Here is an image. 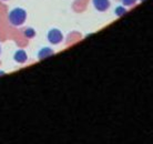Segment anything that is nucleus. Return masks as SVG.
Returning a JSON list of instances; mask_svg holds the SVG:
<instances>
[{"instance_id":"1","label":"nucleus","mask_w":153,"mask_h":144,"mask_svg":"<svg viewBox=\"0 0 153 144\" xmlns=\"http://www.w3.org/2000/svg\"><path fill=\"white\" fill-rule=\"evenodd\" d=\"M8 19H9V22L11 23L12 26H21L27 19V12H26V10H23L22 8H15L13 10L9 12Z\"/></svg>"},{"instance_id":"2","label":"nucleus","mask_w":153,"mask_h":144,"mask_svg":"<svg viewBox=\"0 0 153 144\" xmlns=\"http://www.w3.org/2000/svg\"><path fill=\"white\" fill-rule=\"evenodd\" d=\"M48 41L52 45H59L60 42H62L63 40V34L59 29H51V30L48 32Z\"/></svg>"},{"instance_id":"3","label":"nucleus","mask_w":153,"mask_h":144,"mask_svg":"<svg viewBox=\"0 0 153 144\" xmlns=\"http://www.w3.org/2000/svg\"><path fill=\"white\" fill-rule=\"evenodd\" d=\"M92 4L98 11L104 12L110 7V0H92Z\"/></svg>"},{"instance_id":"4","label":"nucleus","mask_w":153,"mask_h":144,"mask_svg":"<svg viewBox=\"0 0 153 144\" xmlns=\"http://www.w3.org/2000/svg\"><path fill=\"white\" fill-rule=\"evenodd\" d=\"M13 59H15V61L18 62V63H25L28 59L27 53H26L25 50H17L15 53V56H13Z\"/></svg>"},{"instance_id":"5","label":"nucleus","mask_w":153,"mask_h":144,"mask_svg":"<svg viewBox=\"0 0 153 144\" xmlns=\"http://www.w3.org/2000/svg\"><path fill=\"white\" fill-rule=\"evenodd\" d=\"M53 53H54L53 50L51 49V48L46 47V48H42V49L38 52V58L40 59V60H42V59H46V58L52 56Z\"/></svg>"},{"instance_id":"6","label":"nucleus","mask_w":153,"mask_h":144,"mask_svg":"<svg viewBox=\"0 0 153 144\" xmlns=\"http://www.w3.org/2000/svg\"><path fill=\"white\" fill-rule=\"evenodd\" d=\"M23 34H25L28 39H31V38H33V37L36 36V30H35V29H32V28H28V29H26V30H25Z\"/></svg>"},{"instance_id":"7","label":"nucleus","mask_w":153,"mask_h":144,"mask_svg":"<svg viewBox=\"0 0 153 144\" xmlns=\"http://www.w3.org/2000/svg\"><path fill=\"white\" fill-rule=\"evenodd\" d=\"M126 9L124 7H122V6H120V7H117V9L114 10V13L118 17H122L123 15H126Z\"/></svg>"},{"instance_id":"8","label":"nucleus","mask_w":153,"mask_h":144,"mask_svg":"<svg viewBox=\"0 0 153 144\" xmlns=\"http://www.w3.org/2000/svg\"><path fill=\"white\" fill-rule=\"evenodd\" d=\"M138 0H122V4L126 6V7H130V6H133V4H137Z\"/></svg>"},{"instance_id":"9","label":"nucleus","mask_w":153,"mask_h":144,"mask_svg":"<svg viewBox=\"0 0 153 144\" xmlns=\"http://www.w3.org/2000/svg\"><path fill=\"white\" fill-rule=\"evenodd\" d=\"M2 74H4V72L1 71V72H0V76H2Z\"/></svg>"},{"instance_id":"10","label":"nucleus","mask_w":153,"mask_h":144,"mask_svg":"<svg viewBox=\"0 0 153 144\" xmlns=\"http://www.w3.org/2000/svg\"><path fill=\"white\" fill-rule=\"evenodd\" d=\"M0 52H1V47H0Z\"/></svg>"},{"instance_id":"11","label":"nucleus","mask_w":153,"mask_h":144,"mask_svg":"<svg viewBox=\"0 0 153 144\" xmlns=\"http://www.w3.org/2000/svg\"><path fill=\"white\" fill-rule=\"evenodd\" d=\"M142 1H143V0H142Z\"/></svg>"},{"instance_id":"12","label":"nucleus","mask_w":153,"mask_h":144,"mask_svg":"<svg viewBox=\"0 0 153 144\" xmlns=\"http://www.w3.org/2000/svg\"><path fill=\"white\" fill-rule=\"evenodd\" d=\"M4 1H6V0H4Z\"/></svg>"}]
</instances>
